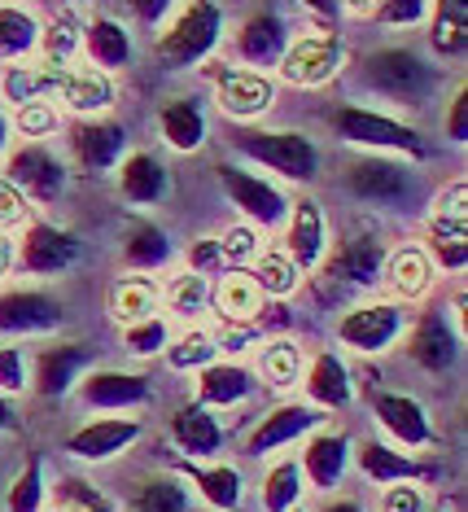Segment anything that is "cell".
<instances>
[{
	"mask_svg": "<svg viewBox=\"0 0 468 512\" xmlns=\"http://www.w3.org/2000/svg\"><path fill=\"white\" fill-rule=\"evenodd\" d=\"M364 79H368V88H377L381 97H394V101H425V97H434V84H438V75L429 71V62L416 57L412 49L368 53Z\"/></svg>",
	"mask_w": 468,
	"mask_h": 512,
	"instance_id": "obj_1",
	"label": "cell"
},
{
	"mask_svg": "<svg viewBox=\"0 0 468 512\" xmlns=\"http://www.w3.org/2000/svg\"><path fill=\"white\" fill-rule=\"evenodd\" d=\"M219 36H224V14H219L215 5H189L171 22V31L162 36L158 53L167 66H193L215 49Z\"/></svg>",
	"mask_w": 468,
	"mask_h": 512,
	"instance_id": "obj_2",
	"label": "cell"
},
{
	"mask_svg": "<svg viewBox=\"0 0 468 512\" xmlns=\"http://www.w3.org/2000/svg\"><path fill=\"white\" fill-rule=\"evenodd\" d=\"M403 329V311L394 302H372V307H355L346 311L342 324H337V337L359 355H377L399 337Z\"/></svg>",
	"mask_w": 468,
	"mask_h": 512,
	"instance_id": "obj_3",
	"label": "cell"
},
{
	"mask_svg": "<svg viewBox=\"0 0 468 512\" xmlns=\"http://www.w3.org/2000/svg\"><path fill=\"white\" fill-rule=\"evenodd\" d=\"M5 180L14 184L18 193L27 189L35 202H57V197H62V189H66V167H62V158H57L53 149L27 145V149H18V154L9 158Z\"/></svg>",
	"mask_w": 468,
	"mask_h": 512,
	"instance_id": "obj_4",
	"label": "cell"
},
{
	"mask_svg": "<svg viewBox=\"0 0 468 512\" xmlns=\"http://www.w3.org/2000/svg\"><path fill=\"white\" fill-rule=\"evenodd\" d=\"M241 149L250 158H259L263 167H272L276 176H289V180H311L320 158H315V145L307 136H294V132H280V136H241Z\"/></svg>",
	"mask_w": 468,
	"mask_h": 512,
	"instance_id": "obj_5",
	"label": "cell"
},
{
	"mask_svg": "<svg viewBox=\"0 0 468 512\" xmlns=\"http://www.w3.org/2000/svg\"><path fill=\"white\" fill-rule=\"evenodd\" d=\"M337 71H342V44L329 36H307V40L289 44L285 57H280V75L302 88L324 84V79H333Z\"/></svg>",
	"mask_w": 468,
	"mask_h": 512,
	"instance_id": "obj_6",
	"label": "cell"
},
{
	"mask_svg": "<svg viewBox=\"0 0 468 512\" xmlns=\"http://www.w3.org/2000/svg\"><path fill=\"white\" fill-rule=\"evenodd\" d=\"M337 132L346 136V141L355 145H381V149H407V154H425V145H420V136L412 127L385 119V114H372V110H337Z\"/></svg>",
	"mask_w": 468,
	"mask_h": 512,
	"instance_id": "obj_7",
	"label": "cell"
},
{
	"mask_svg": "<svg viewBox=\"0 0 468 512\" xmlns=\"http://www.w3.org/2000/svg\"><path fill=\"white\" fill-rule=\"evenodd\" d=\"M79 254H84V246L57 224H31L22 237V267L35 276H62Z\"/></svg>",
	"mask_w": 468,
	"mask_h": 512,
	"instance_id": "obj_8",
	"label": "cell"
},
{
	"mask_svg": "<svg viewBox=\"0 0 468 512\" xmlns=\"http://www.w3.org/2000/svg\"><path fill=\"white\" fill-rule=\"evenodd\" d=\"M62 324V302L44 289H9L0 294V333H44Z\"/></svg>",
	"mask_w": 468,
	"mask_h": 512,
	"instance_id": "obj_9",
	"label": "cell"
},
{
	"mask_svg": "<svg viewBox=\"0 0 468 512\" xmlns=\"http://www.w3.org/2000/svg\"><path fill=\"white\" fill-rule=\"evenodd\" d=\"M320 421H324L320 407L280 403V407H272V412H267L263 421L250 429V438H245V451H250V456L276 451V447H285V442H294L298 434H307V429H311V425H320Z\"/></svg>",
	"mask_w": 468,
	"mask_h": 512,
	"instance_id": "obj_10",
	"label": "cell"
},
{
	"mask_svg": "<svg viewBox=\"0 0 468 512\" xmlns=\"http://www.w3.org/2000/svg\"><path fill=\"white\" fill-rule=\"evenodd\" d=\"M285 49H289V27L272 9H259V14H250L241 22L237 53L245 66H280Z\"/></svg>",
	"mask_w": 468,
	"mask_h": 512,
	"instance_id": "obj_11",
	"label": "cell"
},
{
	"mask_svg": "<svg viewBox=\"0 0 468 512\" xmlns=\"http://www.w3.org/2000/svg\"><path fill=\"white\" fill-rule=\"evenodd\" d=\"M381 263H385L381 241L368 237V232H359V237H350L346 246L333 254V263L324 267V272H329V281L342 285V289H364V285L377 281Z\"/></svg>",
	"mask_w": 468,
	"mask_h": 512,
	"instance_id": "obj_12",
	"label": "cell"
},
{
	"mask_svg": "<svg viewBox=\"0 0 468 512\" xmlns=\"http://www.w3.org/2000/svg\"><path fill=\"white\" fill-rule=\"evenodd\" d=\"M123 145H127V132L110 119L79 123L75 132H70V149H75V158L84 171H110L114 162H119Z\"/></svg>",
	"mask_w": 468,
	"mask_h": 512,
	"instance_id": "obj_13",
	"label": "cell"
},
{
	"mask_svg": "<svg viewBox=\"0 0 468 512\" xmlns=\"http://www.w3.org/2000/svg\"><path fill=\"white\" fill-rule=\"evenodd\" d=\"M140 438V421H123V416H110V421H92L84 429L70 434V451L79 460H110L127 451Z\"/></svg>",
	"mask_w": 468,
	"mask_h": 512,
	"instance_id": "obj_14",
	"label": "cell"
},
{
	"mask_svg": "<svg viewBox=\"0 0 468 512\" xmlns=\"http://www.w3.org/2000/svg\"><path fill=\"white\" fill-rule=\"evenodd\" d=\"M219 180H224L228 197L254 219V224H276V219L285 215V197H280L267 180H254L237 167H219Z\"/></svg>",
	"mask_w": 468,
	"mask_h": 512,
	"instance_id": "obj_15",
	"label": "cell"
},
{
	"mask_svg": "<svg viewBox=\"0 0 468 512\" xmlns=\"http://www.w3.org/2000/svg\"><path fill=\"white\" fill-rule=\"evenodd\" d=\"M377 421L385 425V434H394L403 447H429V442H434V425H429L425 407L416 399H407V394H381Z\"/></svg>",
	"mask_w": 468,
	"mask_h": 512,
	"instance_id": "obj_16",
	"label": "cell"
},
{
	"mask_svg": "<svg viewBox=\"0 0 468 512\" xmlns=\"http://www.w3.org/2000/svg\"><path fill=\"white\" fill-rule=\"evenodd\" d=\"M171 438H175V447H180L184 456H197V460L215 456V451L224 447V429H219L215 416H210L206 407H197V403H184L180 412L171 416Z\"/></svg>",
	"mask_w": 468,
	"mask_h": 512,
	"instance_id": "obj_17",
	"label": "cell"
},
{
	"mask_svg": "<svg viewBox=\"0 0 468 512\" xmlns=\"http://www.w3.org/2000/svg\"><path fill=\"white\" fill-rule=\"evenodd\" d=\"M346 184L359 197H368V202H399L407 193V171L399 162H385V158H359L346 171Z\"/></svg>",
	"mask_w": 468,
	"mask_h": 512,
	"instance_id": "obj_18",
	"label": "cell"
},
{
	"mask_svg": "<svg viewBox=\"0 0 468 512\" xmlns=\"http://www.w3.org/2000/svg\"><path fill=\"white\" fill-rule=\"evenodd\" d=\"M219 106L232 119H254L272 106V84L254 71H224L219 75Z\"/></svg>",
	"mask_w": 468,
	"mask_h": 512,
	"instance_id": "obj_19",
	"label": "cell"
},
{
	"mask_svg": "<svg viewBox=\"0 0 468 512\" xmlns=\"http://www.w3.org/2000/svg\"><path fill=\"white\" fill-rule=\"evenodd\" d=\"M455 355H460V337L451 333V324L442 316H425L412 333V359L429 372H447L455 368Z\"/></svg>",
	"mask_w": 468,
	"mask_h": 512,
	"instance_id": "obj_20",
	"label": "cell"
},
{
	"mask_svg": "<svg viewBox=\"0 0 468 512\" xmlns=\"http://www.w3.org/2000/svg\"><path fill=\"white\" fill-rule=\"evenodd\" d=\"M149 394V377L140 372H92L79 386V399L88 407H132Z\"/></svg>",
	"mask_w": 468,
	"mask_h": 512,
	"instance_id": "obj_21",
	"label": "cell"
},
{
	"mask_svg": "<svg viewBox=\"0 0 468 512\" xmlns=\"http://www.w3.org/2000/svg\"><path fill=\"white\" fill-rule=\"evenodd\" d=\"M84 359H88L84 346H49V351H40V359H35V390L49 394V399L66 394L79 381Z\"/></svg>",
	"mask_w": 468,
	"mask_h": 512,
	"instance_id": "obj_22",
	"label": "cell"
},
{
	"mask_svg": "<svg viewBox=\"0 0 468 512\" xmlns=\"http://www.w3.org/2000/svg\"><path fill=\"white\" fill-rule=\"evenodd\" d=\"M119 184H123V197L136 206H154L167 197V167L154 158V154H132L119 171Z\"/></svg>",
	"mask_w": 468,
	"mask_h": 512,
	"instance_id": "obj_23",
	"label": "cell"
},
{
	"mask_svg": "<svg viewBox=\"0 0 468 512\" xmlns=\"http://www.w3.org/2000/svg\"><path fill=\"white\" fill-rule=\"evenodd\" d=\"M324 237H329V228H324V211L311 202V197H302L298 211H294V228H289V250H294V267H315L324 259Z\"/></svg>",
	"mask_w": 468,
	"mask_h": 512,
	"instance_id": "obj_24",
	"label": "cell"
},
{
	"mask_svg": "<svg viewBox=\"0 0 468 512\" xmlns=\"http://www.w3.org/2000/svg\"><path fill=\"white\" fill-rule=\"evenodd\" d=\"M84 44H88V57L101 71H123V66L132 62V40H127V31L114 18H88Z\"/></svg>",
	"mask_w": 468,
	"mask_h": 512,
	"instance_id": "obj_25",
	"label": "cell"
},
{
	"mask_svg": "<svg viewBox=\"0 0 468 512\" xmlns=\"http://www.w3.org/2000/svg\"><path fill=\"white\" fill-rule=\"evenodd\" d=\"M250 390H254V377L241 364H206L202 381H197V394L210 407H232V403L250 399Z\"/></svg>",
	"mask_w": 468,
	"mask_h": 512,
	"instance_id": "obj_26",
	"label": "cell"
},
{
	"mask_svg": "<svg viewBox=\"0 0 468 512\" xmlns=\"http://www.w3.org/2000/svg\"><path fill=\"white\" fill-rule=\"evenodd\" d=\"M302 469L320 491H333L337 482H342V469H346V438L342 434H320L307 447V456H302Z\"/></svg>",
	"mask_w": 468,
	"mask_h": 512,
	"instance_id": "obj_27",
	"label": "cell"
},
{
	"mask_svg": "<svg viewBox=\"0 0 468 512\" xmlns=\"http://www.w3.org/2000/svg\"><path fill=\"white\" fill-rule=\"evenodd\" d=\"M154 307H158V289L149 276H123V281L110 289V311H114V320H123V324L149 320Z\"/></svg>",
	"mask_w": 468,
	"mask_h": 512,
	"instance_id": "obj_28",
	"label": "cell"
},
{
	"mask_svg": "<svg viewBox=\"0 0 468 512\" xmlns=\"http://www.w3.org/2000/svg\"><path fill=\"white\" fill-rule=\"evenodd\" d=\"M215 307H219V316L232 320V324H250L263 311V289L250 281V272H232L228 281L219 285Z\"/></svg>",
	"mask_w": 468,
	"mask_h": 512,
	"instance_id": "obj_29",
	"label": "cell"
},
{
	"mask_svg": "<svg viewBox=\"0 0 468 512\" xmlns=\"http://www.w3.org/2000/svg\"><path fill=\"white\" fill-rule=\"evenodd\" d=\"M57 92H62V101L70 110L79 114H92V110H105L114 101V84L97 71H66L62 84H57Z\"/></svg>",
	"mask_w": 468,
	"mask_h": 512,
	"instance_id": "obj_30",
	"label": "cell"
},
{
	"mask_svg": "<svg viewBox=\"0 0 468 512\" xmlns=\"http://www.w3.org/2000/svg\"><path fill=\"white\" fill-rule=\"evenodd\" d=\"M359 469H364V477H368V482H377V486H394V482H403V477H420V473H425L416 460L390 451L385 442H364V447H359Z\"/></svg>",
	"mask_w": 468,
	"mask_h": 512,
	"instance_id": "obj_31",
	"label": "cell"
},
{
	"mask_svg": "<svg viewBox=\"0 0 468 512\" xmlns=\"http://www.w3.org/2000/svg\"><path fill=\"white\" fill-rule=\"evenodd\" d=\"M307 394L324 407H346L350 403V372L337 355H320L307 372Z\"/></svg>",
	"mask_w": 468,
	"mask_h": 512,
	"instance_id": "obj_32",
	"label": "cell"
},
{
	"mask_svg": "<svg viewBox=\"0 0 468 512\" xmlns=\"http://www.w3.org/2000/svg\"><path fill=\"white\" fill-rule=\"evenodd\" d=\"M62 75L49 71V66H9L5 84H0V88H5V97L14 101V106H31V101H44L49 92H57Z\"/></svg>",
	"mask_w": 468,
	"mask_h": 512,
	"instance_id": "obj_33",
	"label": "cell"
},
{
	"mask_svg": "<svg viewBox=\"0 0 468 512\" xmlns=\"http://www.w3.org/2000/svg\"><path fill=\"white\" fill-rule=\"evenodd\" d=\"M162 136H167L171 149H197L206 136V123H202V110H197V101H171L167 110H162Z\"/></svg>",
	"mask_w": 468,
	"mask_h": 512,
	"instance_id": "obj_34",
	"label": "cell"
},
{
	"mask_svg": "<svg viewBox=\"0 0 468 512\" xmlns=\"http://www.w3.org/2000/svg\"><path fill=\"white\" fill-rule=\"evenodd\" d=\"M390 285L399 289L403 298H425L429 294V276H434V263H429V254L425 250H416V246H407L399 250L390 263Z\"/></svg>",
	"mask_w": 468,
	"mask_h": 512,
	"instance_id": "obj_35",
	"label": "cell"
},
{
	"mask_svg": "<svg viewBox=\"0 0 468 512\" xmlns=\"http://www.w3.org/2000/svg\"><path fill=\"white\" fill-rule=\"evenodd\" d=\"M40 53H44V62H40V66H49V71H57V75L70 71V57L79 53V18H75V14L53 18L49 27H44Z\"/></svg>",
	"mask_w": 468,
	"mask_h": 512,
	"instance_id": "obj_36",
	"label": "cell"
},
{
	"mask_svg": "<svg viewBox=\"0 0 468 512\" xmlns=\"http://www.w3.org/2000/svg\"><path fill=\"white\" fill-rule=\"evenodd\" d=\"M254 267H250V281L263 289V294H272V298H285V294H294L298 289V267H294V259L289 254H280V250H272V254H259V259H250Z\"/></svg>",
	"mask_w": 468,
	"mask_h": 512,
	"instance_id": "obj_37",
	"label": "cell"
},
{
	"mask_svg": "<svg viewBox=\"0 0 468 512\" xmlns=\"http://www.w3.org/2000/svg\"><path fill=\"white\" fill-rule=\"evenodd\" d=\"M468 14L460 5H438L434 22H429V44H434L438 57H460L468 49Z\"/></svg>",
	"mask_w": 468,
	"mask_h": 512,
	"instance_id": "obj_38",
	"label": "cell"
},
{
	"mask_svg": "<svg viewBox=\"0 0 468 512\" xmlns=\"http://www.w3.org/2000/svg\"><path fill=\"white\" fill-rule=\"evenodd\" d=\"M40 44V27L27 9L0 5V57H22Z\"/></svg>",
	"mask_w": 468,
	"mask_h": 512,
	"instance_id": "obj_39",
	"label": "cell"
},
{
	"mask_svg": "<svg viewBox=\"0 0 468 512\" xmlns=\"http://www.w3.org/2000/svg\"><path fill=\"white\" fill-rule=\"evenodd\" d=\"M298 495H302V469L294 460H280L272 473H267V486H263V504L267 512H289L298 508Z\"/></svg>",
	"mask_w": 468,
	"mask_h": 512,
	"instance_id": "obj_40",
	"label": "cell"
},
{
	"mask_svg": "<svg viewBox=\"0 0 468 512\" xmlns=\"http://www.w3.org/2000/svg\"><path fill=\"white\" fill-rule=\"evenodd\" d=\"M167 232L154 228V224H136L132 232H127V250H123V259L132 263V267H158V263H167Z\"/></svg>",
	"mask_w": 468,
	"mask_h": 512,
	"instance_id": "obj_41",
	"label": "cell"
},
{
	"mask_svg": "<svg viewBox=\"0 0 468 512\" xmlns=\"http://www.w3.org/2000/svg\"><path fill=\"white\" fill-rule=\"evenodd\" d=\"M259 372L272 381V386H294V381L302 377V351L289 342V337H280V342H272L263 351Z\"/></svg>",
	"mask_w": 468,
	"mask_h": 512,
	"instance_id": "obj_42",
	"label": "cell"
},
{
	"mask_svg": "<svg viewBox=\"0 0 468 512\" xmlns=\"http://www.w3.org/2000/svg\"><path fill=\"white\" fill-rule=\"evenodd\" d=\"M5 508L9 512H40L44 508V469L35 456L22 464V473L14 477V486H9V495H5Z\"/></svg>",
	"mask_w": 468,
	"mask_h": 512,
	"instance_id": "obj_43",
	"label": "cell"
},
{
	"mask_svg": "<svg viewBox=\"0 0 468 512\" xmlns=\"http://www.w3.org/2000/svg\"><path fill=\"white\" fill-rule=\"evenodd\" d=\"M136 512H189V491L175 477H154L140 486Z\"/></svg>",
	"mask_w": 468,
	"mask_h": 512,
	"instance_id": "obj_44",
	"label": "cell"
},
{
	"mask_svg": "<svg viewBox=\"0 0 468 512\" xmlns=\"http://www.w3.org/2000/svg\"><path fill=\"white\" fill-rule=\"evenodd\" d=\"M189 477L202 486V495L215 508H237V499H241V477H237V469L219 464V469H193Z\"/></svg>",
	"mask_w": 468,
	"mask_h": 512,
	"instance_id": "obj_45",
	"label": "cell"
},
{
	"mask_svg": "<svg viewBox=\"0 0 468 512\" xmlns=\"http://www.w3.org/2000/svg\"><path fill=\"white\" fill-rule=\"evenodd\" d=\"M167 302H171L175 316H197V311L210 302V289H206V281L197 272H184V276H175V281L167 285Z\"/></svg>",
	"mask_w": 468,
	"mask_h": 512,
	"instance_id": "obj_46",
	"label": "cell"
},
{
	"mask_svg": "<svg viewBox=\"0 0 468 512\" xmlns=\"http://www.w3.org/2000/svg\"><path fill=\"white\" fill-rule=\"evenodd\" d=\"M215 355H219V346L210 342L206 333H189L184 342L167 346L171 368H206V364H215Z\"/></svg>",
	"mask_w": 468,
	"mask_h": 512,
	"instance_id": "obj_47",
	"label": "cell"
},
{
	"mask_svg": "<svg viewBox=\"0 0 468 512\" xmlns=\"http://www.w3.org/2000/svg\"><path fill=\"white\" fill-rule=\"evenodd\" d=\"M127 351L132 355H158L167 351V324L158 316L140 320V324H127Z\"/></svg>",
	"mask_w": 468,
	"mask_h": 512,
	"instance_id": "obj_48",
	"label": "cell"
},
{
	"mask_svg": "<svg viewBox=\"0 0 468 512\" xmlns=\"http://www.w3.org/2000/svg\"><path fill=\"white\" fill-rule=\"evenodd\" d=\"M14 127H18L22 136H49V132H57V110L49 106V101H31V106H18Z\"/></svg>",
	"mask_w": 468,
	"mask_h": 512,
	"instance_id": "obj_49",
	"label": "cell"
},
{
	"mask_svg": "<svg viewBox=\"0 0 468 512\" xmlns=\"http://www.w3.org/2000/svg\"><path fill=\"white\" fill-rule=\"evenodd\" d=\"M219 250H224V263H250L254 250H259V232L250 228H232L224 241H219Z\"/></svg>",
	"mask_w": 468,
	"mask_h": 512,
	"instance_id": "obj_50",
	"label": "cell"
},
{
	"mask_svg": "<svg viewBox=\"0 0 468 512\" xmlns=\"http://www.w3.org/2000/svg\"><path fill=\"white\" fill-rule=\"evenodd\" d=\"M434 219H442V224H468V189L464 184H451V189L438 197Z\"/></svg>",
	"mask_w": 468,
	"mask_h": 512,
	"instance_id": "obj_51",
	"label": "cell"
},
{
	"mask_svg": "<svg viewBox=\"0 0 468 512\" xmlns=\"http://www.w3.org/2000/svg\"><path fill=\"white\" fill-rule=\"evenodd\" d=\"M381 512H425V495L407 482H394V486H385V495H381Z\"/></svg>",
	"mask_w": 468,
	"mask_h": 512,
	"instance_id": "obj_52",
	"label": "cell"
},
{
	"mask_svg": "<svg viewBox=\"0 0 468 512\" xmlns=\"http://www.w3.org/2000/svg\"><path fill=\"white\" fill-rule=\"evenodd\" d=\"M0 390H9V394L27 390V372H22V351H14V346H0Z\"/></svg>",
	"mask_w": 468,
	"mask_h": 512,
	"instance_id": "obj_53",
	"label": "cell"
},
{
	"mask_svg": "<svg viewBox=\"0 0 468 512\" xmlns=\"http://www.w3.org/2000/svg\"><path fill=\"white\" fill-rule=\"evenodd\" d=\"M425 14H429L425 0H394V5L381 9V18L390 22V27H412V22H420Z\"/></svg>",
	"mask_w": 468,
	"mask_h": 512,
	"instance_id": "obj_54",
	"label": "cell"
},
{
	"mask_svg": "<svg viewBox=\"0 0 468 512\" xmlns=\"http://www.w3.org/2000/svg\"><path fill=\"white\" fill-rule=\"evenodd\" d=\"M189 267H193L197 276L219 272V267H224V250H219V241H193V250H189Z\"/></svg>",
	"mask_w": 468,
	"mask_h": 512,
	"instance_id": "obj_55",
	"label": "cell"
},
{
	"mask_svg": "<svg viewBox=\"0 0 468 512\" xmlns=\"http://www.w3.org/2000/svg\"><path fill=\"white\" fill-rule=\"evenodd\" d=\"M27 215V197H22L14 184H9L5 176H0V228H9V224H18V219Z\"/></svg>",
	"mask_w": 468,
	"mask_h": 512,
	"instance_id": "obj_56",
	"label": "cell"
},
{
	"mask_svg": "<svg viewBox=\"0 0 468 512\" xmlns=\"http://www.w3.org/2000/svg\"><path fill=\"white\" fill-rule=\"evenodd\" d=\"M447 136H451V141H464V136H468V97H464V92L451 101V114H447Z\"/></svg>",
	"mask_w": 468,
	"mask_h": 512,
	"instance_id": "obj_57",
	"label": "cell"
},
{
	"mask_svg": "<svg viewBox=\"0 0 468 512\" xmlns=\"http://www.w3.org/2000/svg\"><path fill=\"white\" fill-rule=\"evenodd\" d=\"M9 263H14V246H9V237H0V276L9 272Z\"/></svg>",
	"mask_w": 468,
	"mask_h": 512,
	"instance_id": "obj_58",
	"label": "cell"
},
{
	"mask_svg": "<svg viewBox=\"0 0 468 512\" xmlns=\"http://www.w3.org/2000/svg\"><path fill=\"white\" fill-rule=\"evenodd\" d=\"M320 512H364V508H359L355 499H337V504H324Z\"/></svg>",
	"mask_w": 468,
	"mask_h": 512,
	"instance_id": "obj_59",
	"label": "cell"
},
{
	"mask_svg": "<svg viewBox=\"0 0 468 512\" xmlns=\"http://www.w3.org/2000/svg\"><path fill=\"white\" fill-rule=\"evenodd\" d=\"M14 425V407H9V399H0V429Z\"/></svg>",
	"mask_w": 468,
	"mask_h": 512,
	"instance_id": "obj_60",
	"label": "cell"
},
{
	"mask_svg": "<svg viewBox=\"0 0 468 512\" xmlns=\"http://www.w3.org/2000/svg\"><path fill=\"white\" fill-rule=\"evenodd\" d=\"M53 512H105V508L101 504H79V508L75 504H62V508H53Z\"/></svg>",
	"mask_w": 468,
	"mask_h": 512,
	"instance_id": "obj_61",
	"label": "cell"
},
{
	"mask_svg": "<svg viewBox=\"0 0 468 512\" xmlns=\"http://www.w3.org/2000/svg\"><path fill=\"white\" fill-rule=\"evenodd\" d=\"M5 136H9V127H5V119H0V149H5Z\"/></svg>",
	"mask_w": 468,
	"mask_h": 512,
	"instance_id": "obj_62",
	"label": "cell"
},
{
	"mask_svg": "<svg viewBox=\"0 0 468 512\" xmlns=\"http://www.w3.org/2000/svg\"><path fill=\"white\" fill-rule=\"evenodd\" d=\"M289 512H302V508H289Z\"/></svg>",
	"mask_w": 468,
	"mask_h": 512,
	"instance_id": "obj_63",
	"label": "cell"
}]
</instances>
